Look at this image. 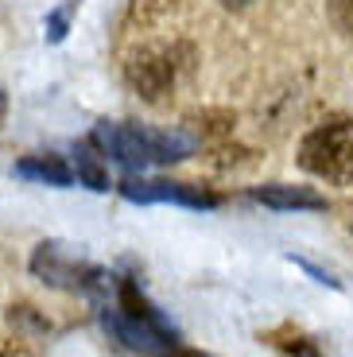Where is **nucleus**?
Listing matches in <instances>:
<instances>
[{
	"label": "nucleus",
	"mask_w": 353,
	"mask_h": 357,
	"mask_svg": "<svg viewBox=\"0 0 353 357\" xmlns=\"http://www.w3.org/2000/svg\"><path fill=\"white\" fill-rule=\"evenodd\" d=\"M179 54L167 43H144L124 59V82L140 93L144 101H163L175 86Z\"/></svg>",
	"instance_id": "5"
},
{
	"label": "nucleus",
	"mask_w": 353,
	"mask_h": 357,
	"mask_svg": "<svg viewBox=\"0 0 353 357\" xmlns=\"http://www.w3.org/2000/svg\"><path fill=\"white\" fill-rule=\"evenodd\" d=\"M272 346L276 349H283L287 357H322L318 354V342L315 338H307V334H299V331H280V334H272Z\"/></svg>",
	"instance_id": "11"
},
{
	"label": "nucleus",
	"mask_w": 353,
	"mask_h": 357,
	"mask_svg": "<svg viewBox=\"0 0 353 357\" xmlns=\"http://www.w3.org/2000/svg\"><path fill=\"white\" fill-rule=\"evenodd\" d=\"M12 326H27V331H51V322L36 319V307H12Z\"/></svg>",
	"instance_id": "14"
},
{
	"label": "nucleus",
	"mask_w": 353,
	"mask_h": 357,
	"mask_svg": "<svg viewBox=\"0 0 353 357\" xmlns=\"http://www.w3.org/2000/svg\"><path fill=\"white\" fill-rule=\"evenodd\" d=\"M89 144L128 175L151 167V163H179L195 152V140L186 132H156V128L124 125V121H101L89 132Z\"/></svg>",
	"instance_id": "1"
},
{
	"label": "nucleus",
	"mask_w": 353,
	"mask_h": 357,
	"mask_svg": "<svg viewBox=\"0 0 353 357\" xmlns=\"http://www.w3.org/2000/svg\"><path fill=\"white\" fill-rule=\"evenodd\" d=\"M295 264H299V268H307V272H310V276H315V280H318V284H330V287H342V284H338V280H334V276H330V272H322V268H315V264H310V260H295Z\"/></svg>",
	"instance_id": "15"
},
{
	"label": "nucleus",
	"mask_w": 353,
	"mask_h": 357,
	"mask_svg": "<svg viewBox=\"0 0 353 357\" xmlns=\"http://www.w3.org/2000/svg\"><path fill=\"white\" fill-rule=\"evenodd\" d=\"M70 12H74V0L70 4H62V8H54L51 16H47V39H51V43H59V39L66 36V20H70Z\"/></svg>",
	"instance_id": "13"
},
{
	"label": "nucleus",
	"mask_w": 353,
	"mask_h": 357,
	"mask_svg": "<svg viewBox=\"0 0 353 357\" xmlns=\"http://www.w3.org/2000/svg\"><path fill=\"white\" fill-rule=\"evenodd\" d=\"M179 4H183V0H128V24L148 27V24H156V20L171 16Z\"/></svg>",
	"instance_id": "10"
},
{
	"label": "nucleus",
	"mask_w": 353,
	"mask_h": 357,
	"mask_svg": "<svg viewBox=\"0 0 353 357\" xmlns=\"http://www.w3.org/2000/svg\"><path fill=\"white\" fill-rule=\"evenodd\" d=\"M98 319L109 338L140 357H163L171 346H179L175 326H171L167 314H159V307L148 314H133V311H121L113 299H98Z\"/></svg>",
	"instance_id": "3"
},
{
	"label": "nucleus",
	"mask_w": 353,
	"mask_h": 357,
	"mask_svg": "<svg viewBox=\"0 0 353 357\" xmlns=\"http://www.w3.org/2000/svg\"><path fill=\"white\" fill-rule=\"evenodd\" d=\"M31 272L36 280H43L47 287H59V291H93L101 284V272L98 264H89L86 257L70 249V245H59V241H43L36 245L31 252Z\"/></svg>",
	"instance_id": "4"
},
{
	"label": "nucleus",
	"mask_w": 353,
	"mask_h": 357,
	"mask_svg": "<svg viewBox=\"0 0 353 357\" xmlns=\"http://www.w3.org/2000/svg\"><path fill=\"white\" fill-rule=\"evenodd\" d=\"M163 357H210V354H202V349H190V346H171Z\"/></svg>",
	"instance_id": "16"
},
{
	"label": "nucleus",
	"mask_w": 353,
	"mask_h": 357,
	"mask_svg": "<svg viewBox=\"0 0 353 357\" xmlns=\"http://www.w3.org/2000/svg\"><path fill=\"white\" fill-rule=\"evenodd\" d=\"M299 167L315 178H326L334 187L353 183V121L350 116H326L299 144Z\"/></svg>",
	"instance_id": "2"
},
{
	"label": "nucleus",
	"mask_w": 353,
	"mask_h": 357,
	"mask_svg": "<svg viewBox=\"0 0 353 357\" xmlns=\"http://www.w3.org/2000/svg\"><path fill=\"white\" fill-rule=\"evenodd\" d=\"M218 4H221V8H230V12H245L253 0H218Z\"/></svg>",
	"instance_id": "17"
},
{
	"label": "nucleus",
	"mask_w": 353,
	"mask_h": 357,
	"mask_svg": "<svg viewBox=\"0 0 353 357\" xmlns=\"http://www.w3.org/2000/svg\"><path fill=\"white\" fill-rule=\"evenodd\" d=\"M121 195L128 202H140V206L175 202V206H186V210H218V202H221L218 195H210L202 187H190V183H175V178H136V175H128L121 183Z\"/></svg>",
	"instance_id": "6"
},
{
	"label": "nucleus",
	"mask_w": 353,
	"mask_h": 357,
	"mask_svg": "<svg viewBox=\"0 0 353 357\" xmlns=\"http://www.w3.org/2000/svg\"><path fill=\"white\" fill-rule=\"evenodd\" d=\"M16 175L47 183V187H70L74 183V167L62 155H24L16 163Z\"/></svg>",
	"instance_id": "8"
},
{
	"label": "nucleus",
	"mask_w": 353,
	"mask_h": 357,
	"mask_svg": "<svg viewBox=\"0 0 353 357\" xmlns=\"http://www.w3.org/2000/svg\"><path fill=\"white\" fill-rule=\"evenodd\" d=\"M330 20L345 39H353V0H330Z\"/></svg>",
	"instance_id": "12"
},
{
	"label": "nucleus",
	"mask_w": 353,
	"mask_h": 357,
	"mask_svg": "<svg viewBox=\"0 0 353 357\" xmlns=\"http://www.w3.org/2000/svg\"><path fill=\"white\" fill-rule=\"evenodd\" d=\"M74 178L89 190H109V167L89 140H82L78 148H74Z\"/></svg>",
	"instance_id": "9"
},
{
	"label": "nucleus",
	"mask_w": 353,
	"mask_h": 357,
	"mask_svg": "<svg viewBox=\"0 0 353 357\" xmlns=\"http://www.w3.org/2000/svg\"><path fill=\"white\" fill-rule=\"evenodd\" d=\"M248 198L276 214H295V210H326V198L318 195L315 187H292V183H264V187H253Z\"/></svg>",
	"instance_id": "7"
}]
</instances>
